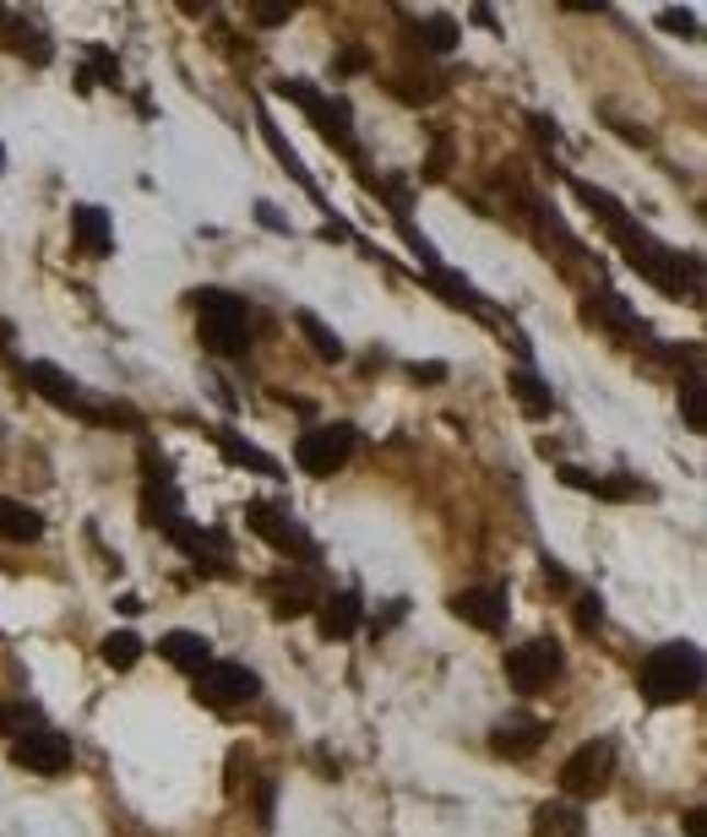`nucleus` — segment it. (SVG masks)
Returning a JSON list of instances; mask_svg holds the SVG:
<instances>
[{
  "mask_svg": "<svg viewBox=\"0 0 707 837\" xmlns=\"http://www.w3.org/2000/svg\"><path fill=\"white\" fill-rule=\"evenodd\" d=\"M703 691V647L697 642H664L642 658V697L653 707L686 701Z\"/></svg>",
  "mask_w": 707,
  "mask_h": 837,
  "instance_id": "1",
  "label": "nucleus"
},
{
  "mask_svg": "<svg viewBox=\"0 0 707 837\" xmlns=\"http://www.w3.org/2000/svg\"><path fill=\"white\" fill-rule=\"evenodd\" d=\"M196 337L207 354H246L251 348V305L229 288H202L196 294Z\"/></svg>",
  "mask_w": 707,
  "mask_h": 837,
  "instance_id": "2",
  "label": "nucleus"
},
{
  "mask_svg": "<svg viewBox=\"0 0 707 837\" xmlns=\"http://www.w3.org/2000/svg\"><path fill=\"white\" fill-rule=\"evenodd\" d=\"M354 457V424H316L294 440V462L310 479H332Z\"/></svg>",
  "mask_w": 707,
  "mask_h": 837,
  "instance_id": "3",
  "label": "nucleus"
},
{
  "mask_svg": "<svg viewBox=\"0 0 707 837\" xmlns=\"http://www.w3.org/2000/svg\"><path fill=\"white\" fill-rule=\"evenodd\" d=\"M566 653L556 637H534V642H523V647H512L506 653V680L523 691V697H539L556 675H561Z\"/></svg>",
  "mask_w": 707,
  "mask_h": 837,
  "instance_id": "4",
  "label": "nucleus"
},
{
  "mask_svg": "<svg viewBox=\"0 0 707 837\" xmlns=\"http://www.w3.org/2000/svg\"><path fill=\"white\" fill-rule=\"evenodd\" d=\"M609 778H615V745H609V739H588V745H577V750L561 761V789L571 800L604 794Z\"/></svg>",
  "mask_w": 707,
  "mask_h": 837,
  "instance_id": "5",
  "label": "nucleus"
},
{
  "mask_svg": "<svg viewBox=\"0 0 707 837\" xmlns=\"http://www.w3.org/2000/svg\"><path fill=\"white\" fill-rule=\"evenodd\" d=\"M262 691V680H256V669H246V664H207V669H196V697L207 701V707H246V701H256Z\"/></svg>",
  "mask_w": 707,
  "mask_h": 837,
  "instance_id": "6",
  "label": "nucleus"
},
{
  "mask_svg": "<svg viewBox=\"0 0 707 837\" xmlns=\"http://www.w3.org/2000/svg\"><path fill=\"white\" fill-rule=\"evenodd\" d=\"M11 761H16V767H27V772L55 778V772H66V767H71V739H66V734H55V729H22V734L11 739Z\"/></svg>",
  "mask_w": 707,
  "mask_h": 837,
  "instance_id": "7",
  "label": "nucleus"
},
{
  "mask_svg": "<svg viewBox=\"0 0 707 837\" xmlns=\"http://www.w3.org/2000/svg\"><path fill=\"white\" fill-rule=\"evenodd\" d=\"M283 99H294L299 110H310V121L321 126V137L338 141L343 152H354V131H349V104L343 99H321L316 88H305V82H278Z\"/></svg>",
  "mask_w": 707,
  "mask_h": 837,
  "instance_id": "8",
  "label": "nucleus"
},
{
  "mask_svg": "<svg viewBox=\"0 0 707 837\" xmlns=\"http://www.w3.org/2000/svg\"><path fill=\"white\" fill-rule=\"evenodd\" d=\"M246 523H251V534H262L278 555H294V560H316V544H310V534L294 523V517H283L278 506H246Z\"/></svg>",
  "mask_w": 707,
  "mask_h": 837,
  "instance_id": "9",
  "label": "nucleus"
},
{
  "mask_svg": "<svg viewBox=\"0 0 707 837\" xmlns=\"http://www.w3.org/2000/svg\"><path fill=\"white\" fill-rule=\"evenodd\" d=\"M452 615L457 620H468L474 631H501L506 626V587H463V593H452Z\"/></svg>",
  "mask_w": 707,
  "mask_h": 837,
  "instance_id": "10",
  "label": "nucleus"
},
{
  "mask_svg": "<svg viewBox=\"0 0 707 837\" xmlns=\"http://www.w3.org/2000/svg\"><path fill=\"white\" fill-rule=\"evenodd\" d=\"M545 734H550V729H545L539 718H506V723H501V729L490 734V745H495L501 756L523 761V756H534V750L545 745Z\"/></svg>",
  "mask_w": 707,
  "mask_h": 837,
  "instance_id": "11",
  "label": "nucleus"
},
{
  "mask_svg": "<svg viewBox=\"0 0 707 837\" xmlns=\"http://www.w3.org/2000/svg\"><path fill=\"white\" fill-rule=\"evenodd\" d=\"M71 234L88 256H110L115 251V229H110V213L104 207H77L71 213Z\"/></svg>",
  "mask_w": 707,
  "mask_h": 837,
  "instance_id": "12",
  "label": "nucleus"
},
{
  "mask_svg": "<svg viewBox=\"0 0 707 837\" xmlns=\"http://www.w3.org/2000/svg\"><path fill=\"white\" fill-rule=\"evenodd\" d=\"M316 620H321V637H354L365 620V604H360V593H327Z\"/></svg>",
  "mask_w": 707,
  "mask_h": 837,
  "instance_id": "13",
  "label": "nucleus"
},
{
  "mask_svg": "<svg viewBox=\"0 0 707 837\" xmlns=\"http://www.w3.org/2000/svg\"><path fill=\"white\" fill-rule=\"evenodd\" d=\"M158 653H163L174 669H191V675L213 664V642H207V637H196V631H169V637L158 642Z\"/></svg>",
  "mask_w": 707,
  "mask_h": 837,
  "instance_id": "14",
  "label": "nucleus"
},
{
  "mask_svg": "<svg viewBox=\"0 0 707 837\" xmlns=\"http://www.w3.org/2000/svg\"><path fill=\"white\" fill-rule=\"evenodd\" d=\"M0 539H11V544H33V539H44V517H38L33 506L0 495Z\"/></svg>",
  "mask_w": 707,
  "mask_h": 837,
  "instance_id": "15",
  "label": "nucleus"
},
{
  "mask_svg": "<svg viewBox=\"0 0 707 837\" xmlns=\"http://www.w3.org/2000/svg\"><path fill=\"white\" fill-rule=\"evenodd\" d=\"M588 321H604V326H615V332H637L642 321H637V310L620 299V294H609V288H598V294H588Z\"/></svg>",
  "mask_w": 707,
  "mask_h": 837,
  "instance_id": "16",
  "label": "nucleus"
},
{
  "mask_svg": "<svg viewBox=\"0 0 707 837\" xmlns=\"http://www.w3.org/2000/svg\"><path fill=\"white\" fill-rule=\"evenodd\" d=\"M506 387H512V398L523 403V414H528V418H545L550 409H556V392H550V387H545L534 370H512V376H506Z\"/></svg>",
  "mask_w": 707,
  "mask_h": 837,
  "instance_id": "17",
  "label": "nucleus"
},
{
  "mask_svg": "<svg viewBox=\"0 0 707 837\" xmlns=\"http://www.w3.org/2000/svg\"><path fill=\"white\" fill-rule=\"evenodd\" d=\"M294 321H299V332H305V343H310V354H316V359H327V365H338V359L349 354V348H343V337H338V332H332L327 321H316L310 310H299Z\"/></svg>",
  "mask_w": 707,
  "mask_h": 837,
  "instance_id": "18",
  "label": "nucleus"
},
{
  "mask_svg": "<svg viewBox=\"0 0 707 837\" xmlns=\"http://www.w3.org/2000/svg\"><path fill=\"white\" fill-rule=\"evenodd\" d=\"M534 837H582V811L577 805H539Z\"/></svg>",
  "mask_w": 707,
  "mask_h": 837,
  "instance_id": "19",
  "label": "nucleus"
},
{
  "mask_svg": "<svg viewBox=\"0 0 707 837\" xmlns=\"http://www.w3.org/2000/svg\"><path fill=\"white\" fill-rule=\"evenodd\" d=\"M316 604H321V598L310 593V582H299V576H294V582H273V615H278V620H294V615H305V609H316Z\"/></svg>",
  "mask_w": 707,
  "mask_h": 837,
  "instance_id": "20",
  "label": "nucleus"
},
{
  "mask_svg": "<svg viewBox=\"0 0 707 837\" xmlns=\"http://www.w3.org/2000/svg\"><path fill=\"white\" fill-rule=\"evenodd\" d=\"M137 658H141L137 631H110V637H104V664H110V669H132Z\"/></svg>",
  "mask_w": 707,
  "mask_h": 837,
  "instance_id": "21",
  "label": "nucleus"
},
{
  "mask_svg": "<svg viewBox=\"0 0 707 837\" xmlns=\"http://www.w3.org/2000/svg\"><path fill=\"white\" fill-rule=\"evenodd\" d=\"M681 414H686V429H707V398H703V376L692 370L686 381H681Z\"/></svg>",
  "mask_w": 707,
  "mask_h": 837,
  "instance_id": "22",
  "label": "nucleus"
},
{
  "mask_svg": "<svg viewBox=\"0 0 707 837\" xmlns=\"http://www.w3.org/2000/svg\"><path fill=\"white\" fill-rule=\"evenodd\" d=\"M457 22L452 16H420V44L424 49H435V55H446V49H457Z\"/></svg>",
  "mask_w": 707,
  "mask_h": 837,
  "instance_id": "23",
  "label": "nucleus"
},
{
  "mask_svg": "<svg viewBox=\"0 0 707 837\" xmlns=\"http://www.w3.org/2000/svg\"><path fill=\"white\" fill-rule=\"evenodd\" d=\"M224 457H229V462H246V468H256V473H273V479H278V462H273L267 451H256V446L235 440V435H224Z\"/></svg>",
  "mask_w": 707,
  "mask_h": 837,
  "instance_id": "24",
  "label": "nucleus"
},
{
  "mask_svg": "<svg viewBox=\"0 0 707 837\" xmlns=\"http://www.w3.org/2000/svg\"><path fill=\"white\" fill-rule=\"evenodd\" d=\"M430 283L446 294V305H463V310H479V294L468 288L463 278H452V273H441V267H430Z\"/></svg>",
  "mask_w": 707,
  "mask_h": 837,
  "instance_id": "25",
  "label": "nucleus"
},
{
  "mask_svg": "<svg viewBox=\"0 0 707 837\" xmlns=\"http://www.w3.org/2000/svg\"><path fill=\"white\" fill-rule=\"evenodd\" d=\"M11 49H16V55H27L33 66H44V60H49V44H44V33H27V27H16Z\"/></svg>",
  "mask_w": 707,
  "mask_h": 837,
  "instance_id": "26",
  "label": "nucleus"
},
{
  "mask_svg": "<svg viewBox=\"0 0 707 837\" xmlns=\"http://www.w3.org/2000/svg\"><path fill=\"white\" fill-rule=\"evenodd\" d=\"M577 626H582V631H598V626H604V598H598V593H582V598H577Z\"/></svg>",
  "mask_w": 707,
  "mask_h": 837,
  "instance_id": "27",
  "label": "nucleus"
},
{
  "mask_svg": "<svg viewBox=\"0 0 707 837\" xmlns=\"http://www.w3.org/2000/svg\"><path fill=\"white\" fill-rule=\"evenodd\" d=\"M82 82H88V88H93V82H110V88H115V82H121V66H115L104 49H93V71H88Z\"/></svg>",
  "mask_w": 707,
  "mask_h": 837,
  "instance_id": "28",
  "label": "nucleus"
},
{
  "mask_svg": "<svg viewBox=\"0 0 707 837\" xmlns=\"http://www.w3.org/2000/svg\"><path fill=\"white\" fill-rule=\"evenodd\" d=\"M446 163H452V141L441 137L435 152H430V163H424V180H446Z\"/></svg>",
  "mask_w": 707,
  "mask_h": 837,
  "instance_id": "29",
  "label": "nucleus"
},
{
  "mask_svg": "<svg viewBox=\"0 0 707 837\" xmlns=\"http://www.w3.org/2000/svg\"><path fill=\"white\" fill-rule=\"evenodd\" d=\"M659 27H670V33H697V16L670 5V11H659Z\"/></svg>",
  "mask_w": 707,
  "mask_h": 837,
  "instance_id": "30",
  "label": "nucleus"
},
{
  "mask_svg": "<svg viewBox=\"0 0 707 837\" xmlns=\"http://www.w3.org/2000/svg\"><path fill=\"white\" fill-rule=\"evenodd\" d=\"M0 729H5V734H22V729H27V712H22V707H5V701H0Z\"/></svg>",
  "mask_w": 707,
  "mask_h": 837,
  "instance_id": "31",
  "label": "nucleus"
},
{
  "mask_svg": "<svg viewBox=\"0 0 707 837\" xmlns=\"http://www.w3.org/2000/svg\"><path fill=\"white\" fill-rule=\"evenodd\" d=\"M251 16H256L262 27H278V22H288V5H251Z\"/></svg>",
  "mask_w": 707,
  "mask_h": 837,
  "instance_id": "32",
  "label": "nucleus"
},
{
  "mask_svg": "<svg viewBox=\"0 0 707 837\" xmlns=\"http://www.w3.org/2000/svg\"><path fill=\"white\" fill-rule=\"evenodd\" d=\"M409 376H414V381H446V365H414Z\"/></svg>",
  "mask_w": 707,
  "mask_h": 837,
  "instance_id": "33",
  "label": "nucleus"
},
{
  "mask_svg": "<svg viewBox=\"0 0 707 837\" xmlns=\"http://www.w3.org/2000/svg\"><path fill=\"white\" fill-rule=\"evenodd\" d=\"M0 169H5V147H0Z\"/></svg>",
  "mask_w": 707,
  "mask_h": 837,
  "instance_id": "34",
  "label": "nucleus"
}]
</instances>
